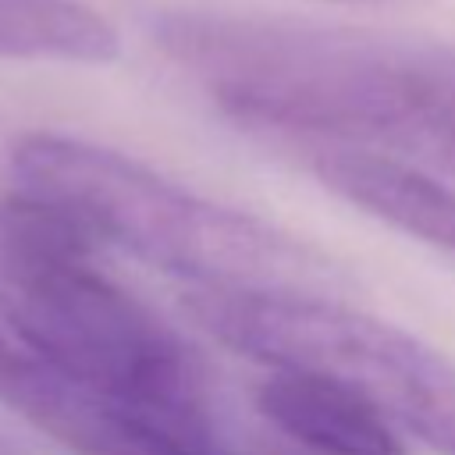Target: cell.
<instances>
[{"instance_id": "6", "label": "cell", "mask_w": 455, "mask_h": 455, "mask_svg": "<svg viewBox=\"0 0 455 455\" xmlns=\"http://www.w3.org/2000/svg\"><path fill=\"white\" fill-rule=\"evenodd\" d=\"M256 409L288 444L316 455H402L391 419L363 395L320 373H267L256 387Z\"/></svg>"}, {"instance_id": "7", "label": "cell", "mask_w": 455, "mask_h": 455, "mask_svg": "<svg viewBox=\"0 0 455 455\" xmlns=\"http://www.w3.org/2000/svg\"><path fill=\"white\" fill-rule=\"evenodd\" d=\"M316 178L363 213L455 256V188L373 149H323Z\"/></svg>"}, {"instance_id": "11", "label": "cell", "mask_w": 455, "mask_h": 455, "mask_svg": "<svg viewBox=\"0 0 455 455\" xmlns=\"http://www.w3.org/2000/svg\"><path fill=\"white\" fill-rule=\"evenodd\" d=\"M14 355H18V348H11V345H7V338L0 334V373H4V370L14 363Z\"/></svg>"}, {"instance_id": "13", "label": "cell", "mask_w": 455, "mask_h": 455, "mask_svg": "<svg viewBox=\"0 0 455 455\" xmlns=\"http://www.w3.org/2000/svg\"><path fill=\"white\" fill-rule=\"evenodd\" d=\"M331 4H380V0H331Z\"/></svg>"}, {"instance_id": "5", "label": "cell", "mask_w": 455, "mask_h": 455, "mask_svg": "<svg viewBox=\"0 0 455 455\" xmlns=\"http://www.w3.org/2000/svg\"><path fill=\"white\" fill-rule=\"evenodd\" d=\"M0 398L68 455H213L217 419L181 423L96 391L18 348L0 373Z\"/></svg>"}, {"instance_id": "8", "label": "cell", "mask_w": 455, "mask_h": 455, "mask_svg": "<svg viewBox=\"0 0 455 455\" xmlns=\"http://www.w3.org/2000/svg\"><path fill=\"white\" fill-rule=\"evenodd\" d=\"M117 28L85 0H0V57L107 64Z\"/></svg>"}, {"instance_id": "12", "label": "cell", "mask_w": 455, "mask_h": 455, "mask_svg": "<svg viewBox=\"0 0 455 455\" xmlns=\"http://www.w3.org/2000/svg\"><path fill=\"white\" fill-rule=\"evenodd\" d=\"M0 455H25V451H21L14 441H7V437L0 434Z\"/></svg>"}, {"instance_id": "2", "label": "cell", "mask_w": 455, "mask_h": 455, "mask_svg": "<svg viewBox=\"0 0 455 455\" xmlns=\"http://www.w3.org/2000/svg\"><path fill=\"white\" fill-rule=\"evenodd\" d=\"M92 238L50 203L0 196V313L46 366L181 423H210L199 366L181 338L110 281Z\"/></svg>"}, {"instance_id": "10", "label": "cell", "mask_w": 455, "mask_h": 455, "mask_svg": "<svg viewBox=\"0 0 455 455\" xmlns=\"http://www.w3.org/2000/svg\"><path fill=\"white\" fill-rule=\"evenodd\" d=\"M430 153L455 164V96H451V103H448L444 114H441V124H437V135H434Z\"/></svg>"}, {"instance_id": "1", "label": "cell", "mask_w": 455, "mask_h": 455, "mask_svg": "<svg viewBox=\"0 0 455 455\" xmlns=\"http://www.w3.org/2000/svg\"><path fill=\"white\" fill-rule=\"evenodd\" d=\"M156 46L231 117L334 142L434 146L455 53L259 14L171 11Z\"/></svg>"}, {"instance_id": "3", "label": "cell", "mask_w": 455, "mask_h": 455, "mask_svg": "<svg viewBox=\"0 0 455 455\" xmlns=\"http://www.w3.org/2000/svg\"><path fill=\"white\" fill-rule=\"evenodd\" d=\"M11 178L14 188L60 210L92 242H110L199 288L309 291L331 277L316 252L274 224L75 135H25L11 153Z\"/></svg>"}, {"instance_id": "4", "label": "cell", "mask_w": 455, "mask_h": 455, "mask_svg": "<svg viewBox=\"0 0 455 455\" xmlns=\"http://www.w3.org/2000/svg\"><path fill=\"white\" fill-rule=\"evenodd\" d=\"M181 306L238 355L331 377L434 451L455 455V363L395 323L281 288H192Z\"/></svg>"}, {"instance_id": "9", "label": "cell", "mask_w": 455, "mask_h": 455, "mask_svg": "<svg viewBox=\"0 0 455 455\" xmlns=\"http://www.w3.org/2000/svg\"><path fill=\"white\" fill-rule=\"evenodd\" d=\"M213 455H316V451H306L299 444H274V441H263V437H238V434H228L224 427H217V441H213Z\"/></svg>"}]
</instances>
